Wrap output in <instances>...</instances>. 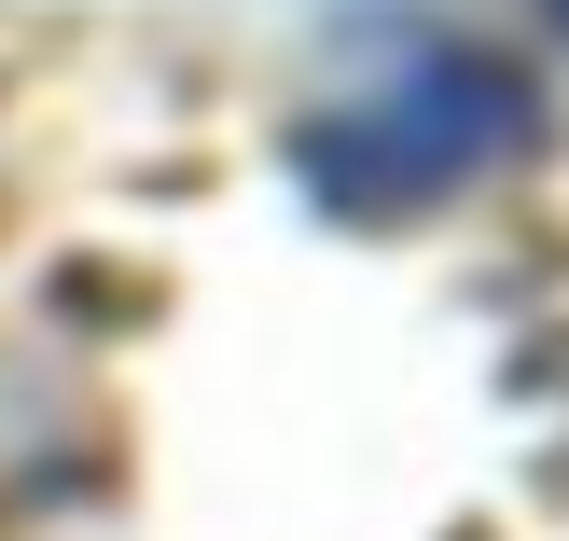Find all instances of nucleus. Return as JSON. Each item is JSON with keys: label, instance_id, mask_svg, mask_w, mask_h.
I'll list each match as a JSON object with an SVG mask.
<instances>
[{"label": "nucleus", "instance_id": "nucleus-1", "mask_svg": "<svg viewBox=\"0 0 569 541\" xmlns=\"http://www.w3.org/2000/svg\"><path fill=\"white\" fill-rule=\"evenodd\" d=\"M528 139V83L472 42H403V70L361 83V98L306 111L292 126V167L320 209H431L459 194L472 167H500Z\"/></svg>", "mask_w": 569, "mask_h": 541}, {"label": "nucleus", "instance_id": "nucleus-2", "mask_svg": "<svg viewBox=\"0 0 569 541\" xmlns=\"http://www.w3.org/2000/svg\"><path fill=\"white\" fill-rule=\"evenodd\" d=\"M556 14H569V0H556Z\"/></svg>", "mask_w": 569, "mask_h": 541}]
</instances>
